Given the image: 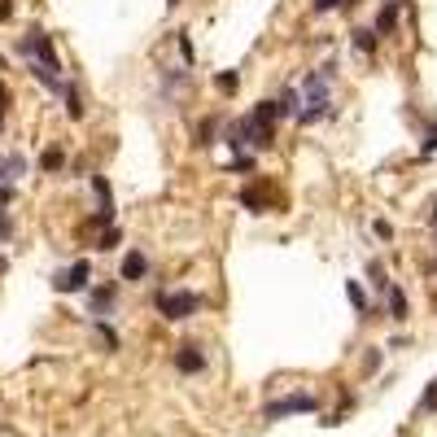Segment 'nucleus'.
Returning <instances> with one entry per match:
<instances>
[{
    "mask_svg": "<svg viewBox=\"0 0 437 437\" xmlns=\"http://www.w3.org/2000/svg\"><path fill=\"white\" fill-rule=\"evenodd\" d=\"M420 411H437V380L424 390V398H420Z\"/></svg>",
    "mask_w": 437,
    "mask_h": 437,
    "instance_id": "nucleus-21",
    "label": "nucleus"
},
{
    "mask_svg": "<svg viewBox=\"0 0 437 437\" xmlns=\"http://www.w3.org/2000/svg\"><path fill=\"white\" fill-rule=\"evenodd\" d=\"M341 5H350V0H315V9H319V13H328V9H341Z\"/></svg>",
    "mask_w": 437,
    "mask_h": 437,
    "instance_id": "nucleus-26",
    "label": "nucleus"
},
{
    "mask_svg": "<svg viewBox=\"0 0 437 437\" xmlns=\"http://www.w3.org/2000/svg\"><path fill=\"white\" fill-rule=\"evenodd\" d=\"M175 368L188 372V376L205 372V354H201V346H179V350H175Z\"/></svg>",
    "mask_w": 437,
    "mask_h": 437,
    "instance_id": "nucleus-5",
    "label": "nucleus"
},
{
    "mask_svg": "<svg viewBox=\"0 0 437 437\" xmlns=\"http://www.w3.org/2000/svg\"><path fill=\"white\" fill-rule=\"evenodd\" d=\"M22 171H27V158H22V153H5V158H0V179H5V184H13Z\"/></svg>",
    "mask_w": 437,
    "mask_h": 437,
    "instance_id": "nucleus-12",
    "label": "nucleus"
},
{
    "mask_svg": "<svg viewBox=\"0 0 437 437\" xmlns=\"http://www.w3.org/2000/svg\"><path fill=\"white\" fill-rule=\"evenodd\" d=\"M166 5H171V9H175V5H179V0H166Z\"/></svg>",
    "mask_w": 437,
    "mask_h": 437,
    "instance_id": "nucleus-30",
    "label": "nucleus"
},
{
    "mask_svg": "<svg viewBox=\"0 0 437 437\" xmlns=\"http://www.w3.org/2000/svg\"><path fill=\"white\" fill-rule=\"evenodd\" d=\"M368 276H372V285L380 293H390V276H385V263H368Z\"/></svg>",
    "mask_w": 437,
    "mask_h": 437,
    "instance_id": "nucleus-16",
    "label": "nucleus"
},
{
    "mask_svg": "<svg viewBox=\"0 0 437 437\" xmlns=\"http://www.w3.org/2000/svg\"><path fill=\"white\" fill-rule=\"evenodd\" d=\"M429 223H433V227H437V197H433V215H429Z\"/></svg>",
    "mask_w": 437,
    "mask_h": 437,
    "instance_id": "nucleus-29",
    "label": "nucleus"
},
{
    "mask_svg": "<svg viewBox=\"0 0 437 437\" xmlns=\"http://www.w3.org/2000/svg\"><path fill=\"white\" fill-rule=\"evenodd\" d=\"M66 114H70V118H84V96H79V88H74V84L66 88Z\"/></svg>",
    "mask_w": 437,
    "mask_h": 437,
    "instance_id": "nucleus-15",
    "label": "nucleus"
},
{
    "mask_svg": "<svg viewBox=\"0 0 437 437\" xmlns=\"http://www.w3.org/2000/svg\"><path fill=\"white\" fill-rule=\"evenodd\" d=\"M62 162H66V153H62V149H44V158H40V166H44V171H62Z\"/></svg>",
    "mask_w": 437,
    "mask_h": 437,
    "instance_id": "nucleus-17",
    "label": "nucleus"
},
{
    "mask_svg": "<svg viewBox=\"0 0 437 437\" xmlns=\"http://www.w3.org/2000/svg\"><path fill=\"white\" fill-rule=\"evenodd\" d=\"M346 297H350V306L358 311V319H372V306H368V293L358 289V280H346Z\"/></svg>",
    "mask_w": 437,
    "mask_h": 437,
    "instance_id": "nucleus-11",
    "label": "nucleus"
},
{
    "mask_svg": "<svg viewBox=\"0 0 437 437\" xmlns=\"http://www.w3.org/2000/svg\"><path fill=\"white\" fill-rule=\"evenodd\" d=\"M215 84H219L223 92H237V70H223V74H215Z\"/></svg>",
    "mask_w": 437,
    "mask_h": 437,
    "instance_id": "nucleus-19",
    "label": "nucleus"
},
{
    "mask_svg": "<svg viewBox=\"0 0 437 437\" xmlns=\"http://www.w3.org/2000/svg\"><path fill=\"white\" fill-rule=\"evenodd\" d=\"M13 237V223H9V215H5V205H0V241H9Z\"/></svg>",
    "mask_w": 437,
    "mask_h": 437,
    "instance_id": "nucleus-24",
    "label": "nucleus"
},
{
    "mask_svg": "<svg viewBox=\"0 0 437 437\" xmlns=\"http://www.w3.org/2000/svg\"><path fill=\"white\" fill-rule=\"evenodd\" d=\"M311 411H319V398L315 394H289V398H276L263 407L267 420H285V416H311Z\"/></svg>",
    "mask_w": 437,
    "mask_h": 437,
    "instance_id": "nucleus-3",
    "label": "nucleus"
},
{
    "mask_svg": "<svg viewBox=\"0 0 437 437\" xmlns=\"http://www.w3.org/2000/svg\"><path fill=\"white\" fill-rule=\"evenodd\" d=\"M394 27H398V0H385V9L376 13V27H372V31H376V35H390Z\"/></svg>",
    "mask_w": 437,
    "mask_h": 437,
    "instance_id": "nucleus-10",
    "label": "nucleus"
},
{
    "mask_svg": "<svg viewBox=\"0 0 437 437\" xmlns=\"http://www.w3.org/2000/svg\"><path fill=\"white\" fill-rule=\"evenodd\" d=\"M380 363H385V354H380L376 346H372V350H363V372H368V376H372V372H380Z\"/></svg>",
    "mask_w": 437,
    "mask_h": 437,
    "instance_id": "nucleus-18",
    "label": "nucleus"
},
{
    "mask_svg": "<svg viewBox=\"0 0 437 437\" xmlns=\"http://www.w3.org/2000/svg\"><path fill=\"white\" fill-rule=\"evenodd\" d=\"M175 44H179V53H184V62H193V40H188L184 31H179V35H175Z\"/></svg>",
    "mask_w": 437,
    "mask_h": 437,
    "instance_id": "nucleus-23",
    "label": "nucleus"
},
{
    "mask_svg": "<svg viewBox=\"0 0 437 437\" xmlns=\"http://www.w3.org/2000/svg\"><path fill=\"white\" fill-rule=\"evenodd\" d=\"M9 18V0H0V22H5Z\"/></svg>",
    "mask_w": 437,
    "mask_h": 437,
    "instance_id": "nucleus-28",
    "label": "nucleus"
},
{
    "mask_svg": "<svg viewBox=\"0 0 437 437\" xmlns=\"http://www.w3.org/2000/svg\"><path fill=\"white\" fill-rule=\"evenodd\" d=\"M153 302H158V311L166 315V319H193L197 311H201V293H193V289H162L158 297H153Z\"/></svg>",
    "mask_w": 437,
    "mask_h": 437,
    "instance_id": "nucleus-2",
    "label": "nucleus"
},
{
    "mask_svg": "<svg viewBox=\"0 0 437 437\" xmlns=\"http://www.w3.org/2000/svg\"><path fill=\"white\" fill-rule=\"evenodd\" d=\"M88 276H92V267H88V259H79V263H70V267H62L53 276V289L57 293H84L88 289Z\"/></svg>",
    "mask_w": 437,
    "mask_h": 437,
    "instance_id": "nucleus-4",
    "label": "nucleus"
},
{
    "mask_svg": "<svg viewBox=\"0 0 437 437\" xmlns=\"http://www.w3.org/2000/svg\"><path fill=\"white\" fill-rule=\"evenodd\" d=\"M420 153H424V158H429V153H437V123H433L429 132H424V144H420Z\"/></svg>",
    "mask_w": 437,
    "mask_h": 437,
    "instance_id": "nucleus-20",
    "label": "nucleus"
},
{
    "mask_svg": "<svg viewBox=\"0 0 437 437\" xmlns=\"http://www.w3.org/2000/svg\"><path fill=\"white\" fill-rule=\"evenodd\" d=\"M302 114V88H285L276 96V118H297Z\"/></svg>",
    "mask_w": 437,
    "mask_h": 437,
    "instance_id": "nucleus-6",
    "label": "nucleus"
},
{
    "mask_svg": "<svg viewBox=\"0 0 437 437\" xmlns=\"http://www.w3.org/2000/svg\"><path fill=\"white\" fill-rule=\"evenodd\" d=\"M376 237L390 241V237H394V223H390V219H376Z\"/></svg>",
    "mask_w": 437,
    "mask_h": 437,
    "instance_id": "nucleus-25",
    "label": "nucleus"
},
{
    "mask_svg": "<svg viewBox=\"0 0 437 437\" xmlns=\"http://www.w3.org/2000/svg\"><path fill=\"white\" fill-rule=\"evenodd\" d=\"M118 241H123V232H118V227H110V232H106V237H101V241H96V249H114Z\"/></svg>",
    "mask_w": 437,
    "mask_h": 437,
    "instance_id": "nucleus-22",
    "label": "nucleus"
},
{
    "mask_svg": "<svg viewBox=\"0 0 437 437\" xmlns=\"http://www.w3.org/2000/svg\"><path fill=\"white\" fill-rule=\"evenodd\" d=\"M149 276V259L140 249H132V254H123V280H144Z\"/></svg>",
    "mask_w": 437,
    "mask_h": 437,
    "instance_id": "nucleus-7",
    "label": "nucleus"
},
{
    "mask_svg": "<svg viewBox=\"0 0 437 437\" xmlns=\"http://www.w3.org/2000/svg\"><path fill=\"white\" fill-rule=\"evenodd\" d=\"M385 311H390L394 319H407V293L398 285H390V293H385Z\"/></svg>",
    "mask_w": 437,
    "mask_h": 437,
    "instance_id": "nucleus-13",
    "label": "nucleus"
},
{
    "mask_svg": "<svg viewBox=\"0 0 437 437\" xmlns=\"http://www.w3.org/2000/svg\"><path fill=\"white\" fill-rule=\"evenodd\" d=\"M18 53H22V57H31V74H35V79H40L48 92H62V96H66V88H70V84L57 74V70H62V57L53 53V35L40 31V27H31L27 35L18 40Z\"/></svg>",
    "mask_w": 437,
    "mask_h": 437,
    "instance_id": "nucleus-1",
    "label": "nucleus"
},
{
    "mask_svg": "<svg viewBox=\"0 0 437 437\" xmlns=\"http://www.w3.org/2000/svg\"><path fill=\"white\" fill-rule=\"evenodd\" d=\"M114 297H118V289H114V285H101V289H92V293H88L92 315H106L110 306H114Z\"/></svg>",
    "mask_w": 437,
    "mask_h": 437,
    "instance_id": "nucleus-8",
    "label": "nucleus"
},
{
    "mask_svg": "<svg viewBox=\"0 0 437 437\" xmlns=\"http://www.w3.org/2000/svg\"><path fill=\"white\" fill-rule=\"evenodd\" d=\"M5 114H9V88L0 84V123H5Z\"/></svg>",
    "mask_w": 437,
    "mask_h": 437,
    "instance_id": "nucleus-27",
    "label": "nucleus"
},
{
    "mask_svg": "<svg viewBox=\"0 0 437 437\" xmlns=\"http://www.w3.org/2000/svg\"><path fill=\"white\" fill-rule=\"evenodd\" d=\"M350 44H354V53H376V31L372 27H363V31H350Z\"/></svg>",
    "mask_w": 437,
    "mask_h": 437,
    "instance_id": "nucleus-14",
    "label": "nucleus"
},
{
    "mask_svg": "<svg viewBox=\"0 0 437 437\" xmlns=\"http://www.w3.org/2000/svg\"><path fill=\"white\" fill-rule=\"evenodd\" d=\"M241 205H245V210H254V215H267L271 193H263V188H241Z\"/></svg>",
    "mask_w": 437,
    "mask_h": 437,
    "instance_id": "nucleus-9",
    "label": "nucleus"
}]
</instances>
